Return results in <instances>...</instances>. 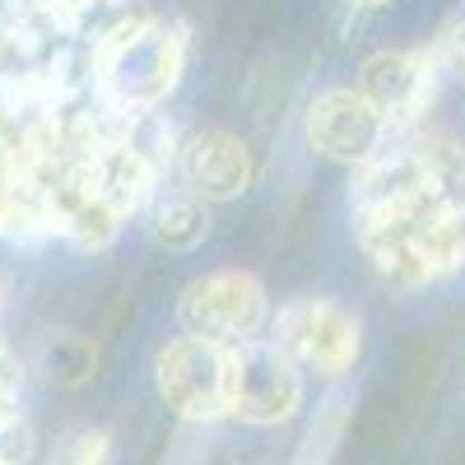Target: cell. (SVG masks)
I'll list each match as a JSON object with an SVG mask.
<instances>
[{"mask_svg": "<svg viewBox=\"0 0 465 465\" xmlns=\"http://www.w3.org/2000/svg\"><path fill=\"white\" fill-rule=\"evenodd\" d=\"M354 228L372 270L396 289L438 284L465 265V210H442V205L377 210V214H354Z\"/></svg>", "mask_w": 465, "mask_h": 465, "instance_id": "1", "label": "cell"}, {"mask_svg": "<svg viewBox=\"0 0 465 465\" xmlns=\"http://www.w3.org/2000/svg\"><path fill=\"white\" fill-rule=\"evenodd\" d=\"M94 61H98V94L103 98L122 103L131 112H149L182 80L186 33L168 19H153L135 37H122V43L94 52Z\"/></svg>", "mask_w": 465, "mask_h": 465, "instance_id": "2", "label": "cell"}, {"mask_svg": "<svg viewBox=\"0 0 465 465\" xmlns=\"http://www.w3.org/2000/svg\"><path fill=\"white\" fill-rule=\"evenodd\" d=\"M153 386H159V401L177 414V423L214 429L219 419H232V368L223 344L196 335L168 340L153 359Z\"/></svg>", "mask_w": 465, "mask_h": 465, "instance_id": "3", "label": "cell"}, {"mask_svg": "<svg viewBox=\"0 0 465 465\" xmlns=\"http://www.w3.org/2000/svg\"><path fill=\"white\" fill-rule=\"evenodd\" d=\"M275 344L284 354L326 381H344L363 354V326L349 307L331 298H293L275 312Z\"/></svg>", "mask_w": 465, "mask_h": 465, "instance_id": "4", "label": "cell"}, {"mask_svg": "<svg viewBox=\"0 0 465 465\" xmlns=\"http://www.w3.org/2000/svg\"><path fill=\"white\" fill-rule=\"evenodd\" d=\"M270 322V293L252 270H210L177 298V326L210 344H242Z\"/></svg>", "mask_w": 465, "mask_h": 465, "instance_id": "5", "label": "cell"}, {"mask_svg": "<svg viewBox=\"0 0 465 465\" xmlns=\"http://www.w3.org/2000/svg\"><path fill=\"white\" fill-rule=\"evenodd\" d=\"M232 419L252 429H280L302 410V372L275 340H242L228 349Z\"/></svg>", "mask_w": 465, "mask_h": 465, "instance_id": "6", "label": "cell"}, {"mask_svg": "<svg viewBox=\"0 0 465 465\" xmlns=\"http://www.w3.org/2000/svg\"><path fill=\"white\" fill-rule=\"evenodd\" d=\"M438 61L429 47H391L363 61L359 94L372 103V112L386 122V131H419L423 112L438 98Z\"/></svg>", "mask_w": 465, "mask_h": 465, "instance_id": "7", "label": "cell"}, {"mask_svg": "<svg viewBox=\"0 0 465 465\" xmlns=\"http://www.w3.org/2000/svg\"><path fill=\"white\" fill-rule=\"evenodd\" d=\"M302 135H307V149L322 153V159L344 163V168H363L386 144V122L372 112V103L359 89H326L307 103Z\"/></svg>", "mask_w": 465, "mask_h": 465, "instance_id": "8", "label": "cell"}, {"mask_svg": "<svg viewBox=\"0 0 465 465\" xmlns=\"http://www.w3.org/2000/svg\"><path fill=\"white\" fill-rule=\"evenodd\" d=\"M47 191V214H52V232L65 238L80 252H107L122 232V214L112 210V201L98 191L89 163H61L52 173L37 177Z\"/></svg>", "mask_w": 465, "mask_h": 465, "instance_id": "9", "label": "cell"}, {"mask_svg": "<svg viewBox=\"0 0 465 465\" xmlns=\"http://www.w3.org/2000/svg\"><path fill=\"white\" fill-rule=\"evenodd\" d=\"M177 173L196 201L223 205L247 196V186L256 182V159L232 131H196L182 140Z\"/></svg>", "mask_w": 465, "mask_h": 465, "instance_id": "10", "label": "cell"}, {"mask_svg": "<svg viewBox=\"0 0 465 465\" xmlns=\"http://www.w3.org/2000/svg\"><path fill=\"white\" fill-rule=\"evenodd\" d=\"M349 205L354 214H377V210H410V205H438L429 177H423L419 153L405 140H386L363 168H354V191H349ZM447 210V205H442Z\"/></svg>", "mask_w": 465, "mask_h": 465, "instance_id": "11", "label": "cell"}, {"mask_svg": "<svg viewBox=\"0 0 465 465\" xmlns=\"http://www.w3.org/2000/svg\"><path fill=\"white\" fill-rule=\"evenodd\" d=\"M89 173L98 182V191L112 201V210L131 219L140 210L153 205V186H159V173H153L140 153H131L126 144H107L89 159Z\"/></svg>", "mask_w": 465, "mask_h": 465, "instance_id": "12", "label": "cell"}, {"mask_svg": "<svg viewBox=\"0 0 465 465\" xmlns=\"http://www.w3.org/2000/svg\"><path fill=\"white\" fill-rule=\"evenodd\" d=\"M153 19H159V15H153L144 0H84V5H74L65 15L70 37H74V43H84L89 52H103L112 43H122V37H135Z\"/></svg>", "mask_w": 465, "mask_h": 465, "instance_id": "13", "label": "cell"}, {"mask_svg": "<svg viewBox=\"0 0 465 465\" xmlns=\"http://www.w3.org/2000/svg\"><path fill=\"white\" fill-rule=\"evenodd\" d=\"M37 372H43L52 386H61V391H80V386L98 372V344L84 335V331H43L37 335Z\"/></svg>", "mask_w": 465, "mask_h": 465, "instance_id": "14", "label": "cell"}, {"mask_svg": "<svg viewBox=\"0 0 465 465\" xmlns=\"http://www.w3.org/2000/svg\"><path fill=\"white\" fill-rule=\"evenodd\" d=\"M410 144L423 163L433 201L447 210H465V144L447 131H410Z\"/></svg>", "mask_w": 465, "mask_h": 465, "instance_id": "15", "label": "cell"}, {"mask_svg": "<svg viewBox=\"0 0 465 465\" xmlns=\"http://www.w3.org/2000/svg\"><path fill=\"white\" fill-rule=\"evenodd\" d=\"M349 419H354V386L335 381L331 391L317 401L312 419H307L293 465H331L340 442H344V433H349Z\"/></svg>", "mask_w": 465, "mask_h": 465, "instance_id": "16", "label": "cell"}, {"mask_svg": "<svg viewBox=\"0 0 465 465\" xmlns=\"http://www.w3.org/2000/svg\"><path fill=\"white\" fill-rule=\"evenodd\" d=\"M149 232H153V242L168 247V252H191L210 238V210H205V201L191 196V191L159 196L149 205Z\"/></svg>", "mask_w": 465, "mask_h": 465, "instance_id": "17", "label": "cell"}, {"mask_svg": "<svg viewBox=\"0 0 465 465\" xmlns=\"http://www.w3.org/2000/svg\"><path fill=\"white\" fill-rule=\"evenodd\" d=\"M122 144H126L131 153H140V159L159 173V177H163L168 168H177V153H182V135H177V126L168 122L159 107L135 112V122H131V131H126Z\"/></svg>", "mask_w": 465, "mask_h": 465, "instance_id": "18", "label": "cell"}, {"mask_svg": "<svg viewBox=\"0 0 465 465\" xmlns=\"http://www.w3.org/2000/svg\"><path fill=\"white\" fill-rule=\"evenodd\" d=\"M47 465H112L107 429H65L47 456Z\"/></svg>", "mask_w": 465, "mask_h": 465, "instance_id": "19", "label": "cell"}, {"mask_svg": "<svg viewBox=\"0 0 465 465\" xmlns=\"http://www.w3.org/2000/svg\"><path fill=\"white\" fill-rule=\"evenodd\" d=\"M214 456V429L210 423H177V433L159 465H210Z\"/></svg>", "mask_w": 465, "mask_h": 465, "instance_id": "20", "label": "cell"}, {"mask_svg": "<svg viewBox=\"0 0 465 465\" xmlns=\"http://www.w3.org/2000/svg\"><path fill=\"white\" fill-rule=\"evenodd\" d=\"M429 52H433V61H438L442 74H451V80L465 84V15H451V19L438 28V37H433Z\"/></svg>", "mask_w": 465, "mask_h": 465, "instance_id": "21", "label": "cell"}, {"mask_svg": "<svg viewBox=\"0 0 465 465\" xmlns=\"http://www.w3.org/2000/svg\"><path fill=\"white\" fill-rule=\"evenodd\" d=\"M33 429L24 414H0V465H28Z\"/></svg>", "mask_w": 465, "mask_h": 465, "instance_id": "22", "label": "cell"}, {"mask_svg": "<svg viewBox=\"0 0 465 465\" xmlns=\"http://www.w3.org/2000/svg\"><path fill=\"white\" fill-rule=\"evenodd\" d=\"M19 405H24V363L0 340V414H19Z\"/></svg>", "mask_w": 465, "mask_h": 465, "instance_id": "23", "label": "cell"}, {"mask_svg": "<svg viewBox=\"0 0 465 465\" xmlns=\"http://www.w3.org/2000/svg\"><path fill=\"white\" fill-rule=\"evenodd\" d=\"M344 5H359V10H377V5H391V0H344Z\"/></svg>", "mask_w": 465, "mask_h": 465, "instance_id": "24", "label": "cell"}, {"mask_svg": "<svg viewBox=\"0 0 465 465\" xmlns=\"http://www.w3.org/2000/svg\"><path fill=\"white\" fill-rule=\"evenodd\" d=\"M52 5H56V10H61V15H70V10H74V5H84V0H52Z\"/></svg>", "mask_w": 465, "mask_h": 465, "instance_id": "25", "label": "cell"}, {"mask_svg": "<svg viewBox=\"0 0 465 465\" xmlns=\"http://www.w3.org/2000/svg\"><path fill=\"white\" fill-rule=\"evenodd\" d=\"M0 312H5V284H0Z\"/></svg>", "mask_w": 465, "mask_h": 465, "instance_id": "26", "label": "cell"}]
</instances>
